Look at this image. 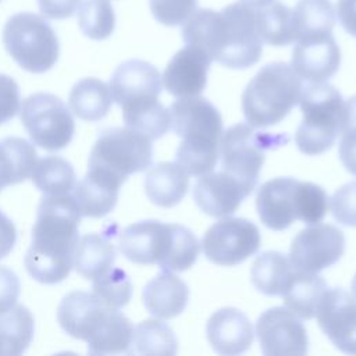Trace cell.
<instances>
[{"instance_id":"obj_45","label":"cell","mask_w":356,"mask_h":356,"mask_svg":"<svg viewBox=\"0 0 356 356\" xmlns=\"http://www.w3.org/2000/svg\"><path fill=\"white\" fill-rule=\"evenodd\" d=\"M17 241L14 222L0 210V260L10 254Z\"/></svg>"},{"instance_id":"obj_44","label":"cell","mask_w":356,"mask_h":356,"mask_svg":"<svg viewBox=\"0 0 356 356\" xmlns=\"http://www.w3.org/2000/svg\"><path fill=\"white\" fill-rule=\"evenodd\" d=\"M338 154L345 168L356 175V128H348L341 134Z\"/></svg>"},{"instance_id":"obj_35","label":"cell","mask_w":356,"mask_h":356,"mask_svg":"<svg viewBox=\"0 0 356 356\" xmlns=\"http://www.w3.org/2000/svg\"><path fill=\"white\" fill-rule=\"evenodd\" d=\"M256 29L263 43L271 46L291 44L295 42L292 10L280 1L257 8Z\"/></svg>"},{"instance_id":"obj_10","label":"cell","mask_w":356,"mask_h":356,"mask_svg":"<svg viewBox=\"0 0 356 356\" xmlns=\"http://www.w3.org/2000/svg\"><path fill=\"white\" fill-rule=\"evenodd\" d=\"M152 159L150 139L127 127H114L100 132L89 154V167H100L127 179L150 167Z\"/></svg>"},{"instance_id":"obj_23","label":"cell","mask_w":356,"mask_h":356,"mask_svg":"<svg viewBox=\"0 0 356 356\" xmlns=\"http://www.w3.org/2000/svg\"><path fill=\"white\" fill-rule=\"evenodd\" d=\"M189 289L185 281L170 270H163L143 288V305L150 314L168 320L181 314L188 303Z\"/></svg>"},{"instance_id":"obj_42","label":"cell","mask_w":356,"mask_h":356,"mask_svg":"<svg viewBox=\"0 0 356 356\" xmlns=\"http://www.w3.org/2000/svg\"><path fill=\"white\" fill-rule=\"evenodd\" d=\"M21 284L17 274L6 266H0V313L15 306Z\"/></svg>"},{"instance_id":"obj_17","label":"cell","mask_w":356,"mask_h":356,"mask_svg":"<svg viewBox=\"0 0 356 356\" xmlns=\"http://www.w3.org/2000/svg\"><path fill=\"white\" fill-rule=\"evenodd\" d=\"M249 195L250 192L224 170L200 175L193 186V199L197 207L216 218L234 214Z\"/></svg>"},{"instance_id":"obj_37","label":"cell","mask_w":356,"mask_h":356,"mask_svg":"<svg viewBox=\"0 0 356 356\" xmlns=\"http://www.w3.org/2000/svg\"><path fill=\"white\" fill-rule=\"evenodd\" d=\"M92 281L93 293L97 295L108 307L121 309L131 300L132 284L124 270L111 267L108 271Z\"/></svg>"},{"instance_id":"obj_28","label":"cell","mask_w":356,"mask_h":356,"mask_svg":"<svg viewBox=\"0 0 356 356\" xmlns=\"http://www.w3.org/2000/svg\"><path fill=\"white\" fill-rule=\"evenodd\" d=\"M68 104L78 118L99 121L107 115L113 104L110 86L97 78H83L72 86Z\"/></svg>"},{"instance_id":"obj_33","label":"cell","mask_w":356,"mask_h":356,"mask_svg":"<svg viewBox=\"0 0 356 356\" xmlns=\"http://www.w3.org/2000/svg\"><path fill=\"white\" fill-rule=\"evenodd\" d=\"M295 42L314 35L331 33L335 11L330 0H298L292 10Z\"/></svg>"},{"instance_id":"obj_15","label":"cell","mask_w":356,"mask_h":356,"mask_svg":"<svg viewBox=\"0 0 356 356\" xmlns=\"http://www.w3.org/2000/svg\"><path fill=\"white\" fill-rule=\"evenodd\" d=\"M317 323L325 337L343 353L356 355V299L341 288L327 289Z\"/></svg>"},{"instance_id":"obj_40","label":"cell","mask_w":356,"mask_h":356,"mask_svg":"<svg viewBox=\"0 0 356 356\" xmlns=\"http://www.w3.org/2000/svg\"><path fill=\"white\" fill-rule=\"evenodd\" d=\"M334 218L346 227H356V181L348 182L335 191L330 199Z\"/></svg>"},{"instance_id":"obj_2","label":"cell","mask_w":356,"mask_h":356,"mask_svg":"<svg viewBox=\"0 0 356 356\" xmlns=\"http://www.w3.org/2000/svg\"><path fill=\"white\" fill-rule=\"evenodd\" d=\"M81 213L71 195H44L32 228V243L25 254L28 274L42 284L64 281L75 261Z\"/></svg>"},{"instance_id":"obj_22","label":"cell","mask_w":356,"mask_h":356,"mask_svg":"<svg viewBox=\"0 0 356 356\" xmlns=\"http://www.w3.org/2000/svg\"><path fill=\"white\" fill-rule=\"evenodd\" d=\"M206 335L211 348L227 356L243 353L253 342V328L248 316L235 307L214 312L207 321Z\"/></svg>"},{"instance_id":"obj_36","label":"cell","mask_w":356,"mask_h":356,"mask_svg":"<svg viewBox=\"0 0 356 356\" xmlns=\"http://www.w3.org/2000/svg\"><path fill=\"white\" fill-rule=\"evenodd\" d=\"M78 25L89 39H107L115 26L113 6L108 0H83L78 8Z\"/></svg>"},{"instance_id":"obj_6","label":"cell","mask_w":356,"mask_h":356,"mask_svg":"<svg viewBox=\"0 0 356 356\" xmlns=\"http://www.w3.org/2000/svg\"><path fill=\"white\" fill-rule=\"evenodd\" d=\"M302 81L291 65L270 63L246 85L242 110L249 125L263 128L282 121L299 103Z\"/></svg>"},{"instance_id":"obj_13","label":"cell","mask_w":356,"mask_h":356,"mask_svg":"<svg viewBox=\"0 0 356 356\" xmlns=\"http://www.w3.org/2000/svg\"><path fill=\"white\" fill-rule=\"evenodd\" d=\"M345 252L343 232L331 224H310L299 231L289 249L295 270L318 273L335 264Z\"/></svg>"},{"instance_id":"obj_11","label":"cell","mask_w":356,"mask_h":356,"mask_svg":"<svg viewBox=\"0 0 356 356\" xmlns=\"http://www.w3.org/2000/svg\"><path fill=\"white\" fill-rule=\"evenodd\" d=\"M21 122L32 142L49 152L64 149L72 140L75 122L64 102L51 93L28 96L19 110Z\"/></svg>"},{"instance_id":"obj_47","label":"cell","mask_w":356,"mask_h":356,"mask_svg":"<svg viewBox=\"0 0 356 356\" xmlns=\"http://www.w3.org/2000/svg\"><path fill=\"white\" fill-rule=\"evenodd\" d=\"M348 128H356V96H353L348 102H345L342 132Z\"/></svg>"},{"instance_id":"obj_24","label":"cell","mask_w":356,"mask_h":356,"mask_svg":"<svg viewBox=\"0 0 356 356\" xmlns=\"http://www.w3.org/2000/svg\"><path fill=\"white\" fill-rule=\"evenodd\" d=\"M189 174L175 161H163L153 165L145 178L147 197L160 207L178 204L188 192Z\"/></svg>"},{"instance_id":"obj_43","label":"cell","mask_w":356,"mask_h":356,"mask_svg":"<svg viewBox=\"0 0 356 356\" xmlns=\"http://www.w3.org/2000/svg\"><path fill=\"white\" fill-rule=\"evenodd\" d=\"M42 17L49 19L70 18L79 7L81 0H38Z\"/></svg>"},{"instance_id":"obj_48","label":"cell","mask_w":356,"mask_h":356,"mask_svg":"<svg viewBox=\"0 0 356 356\" xmlns=\"http://www.w3.org/2000/svg\"><path fill=\"white\" fill-rule=\"evenodd\" d=\"M241 1L245 3L246 6L252 7V8L257 10V8H261V7H264V6L271 4L274 0H241Z\"/></svg>"},{"instance_id":"obj_39","label":"cell","mask_w":356,"mask_h":356,"mask_svg":"<svg viewBox=\"0 0 356 356\" xmlns=\"http://www.w3.org/2000/svg\"><path fill=\"white\" fill-rule=\"evenodd\" d=\"M197 0H149L156 21L167 26L181 25L195 11Z\"/></svg>"},{"instance_id":"obj_32","label":"cell","mask_w":356,"mask_h":356,"mask_svg":"<svg viewBox=\"0 0 356 356\" xmlns=\"http://www.w3.org/2000/svg\"><path fill=\"white\" fill-rule=\"evenodd\" d=\"M31 178L39 191L53 196L70 195L76 185L72 164L60 156H46L38 160Z\"/></svg>"},{"instance_id":"obj_41","label":"cell","mask_w":356,"mask_h":356,"mask_svg":"<svg viewBox=\"0 0 356 356\" xmlns=\"http://www.w3.org/2000/svg\"><path fill=\"white\" fill-rule=\"evenodd\" d=\"M19 110V88L17 82L0 74V125L10 121Z\"/></svg>"},{"instance_id":"obj_27","label":"cell","mask_w":356,"mask_h":356,"mask_svg":"<svg viewBox=\"0 0 356 356\" xmlns=\"http://www.w3.org/2000/svg\"><path fill=\"white\" fill-rule=\"evenodd\" d=\"M38 161L33 145L18 136L0 140V191L24 182L31 177Z\"/></svg>"},{"instance_id":"obj_18","label":"cell","mask_w":356,"mask_h":356,"mask_svg":"<svg viewBox=\"0 0 356 356\" xmlns=\"http://www.w3.org/2000/svg\"><path fill=\"white\" fill-rule=\"evenodd\" d=\"M210 63L203 50L186 44L167 64L161 76L164 88L175 97L199 96L206 88Z\"/></svg>"},{"instance_id":"obj_12","label":"cell","mask_w":356,"mask_h":356,"mask_svg":"<svg viewBox=\"0 0 356 356\" xmlns=\"http://www.w3.org/2000/svg\"><path fill=\"white\" fill-rule=\"evenodd\" d=\"M260 231L249 220L228 218L213 224L203 235L204 256L220 266H236L260 248Z\"/></svg>"},{"instance_id":"obj_46","label":"cell","mask_w":356,"mask_h":356,"mask_svg":"<svg viewBox=\"0 0 356 356\" xmlns=\"http://www.w3.org/2000/svg\"><path fill=\"white\" fill-rule=\"evenodd\" d=\"M337 14L343 29L356 38V0H338Z\"/></svg>"},{"instance_id":"obj_29","label":"cell","mask_w":356,"mask_h":356,"mask_svg":"<svg viewBox=\"0 0 356 356\" xmlns=\"http://www.w3.org/2000/svg\"><path fill=\"white\" fill-rule=\"evenodd\" d=\"M115 260V246L108 236L102 234L83 235L75 250L74 266L79 275L86 280H95L96 277L108 271Z\"/></svg>"},{"instance_id":"obj_34","label":"cell","mask_w":356,"mask_h":356,"mask_svg":"<svg viewBox=\"0 0 356 356\" xmlns=\"http://www.w3.org/2000/svg\"><path fill=\"white\" fill-rule=\"evenodd\" d=\"M178 350V341L172 330L163 321L145 320L134 327L128 353L147 356H172Z\"/></svg>"},{"instance_id":"obj_26","label":"cell","mask_w":356,"mask_h":356,"mask_svg":"<svg viewBox=\"0 0 356 356\" xmlns=\"http://www.w3.org/2000/svg\"><path fill=\"white\" fill-rule=\"evenodd\" d=\"M125 127L139 132L152 142L160 139L171 127V114L159 97H149L121 106Z\"/></svg>"},{"instance_id":"obj_50","label":"cell","mask_w":356,"mask_h":356,"mask_svg":"<svg viewBox=\"0 0 356 356\" xmlns=\"http://www.w3.org/2000/svg\"><path fill=\"white\" fill-rule=\"evenodd\" d=\"M0 1H1V0H0Z\"/></svg>"},{"instance_id":"obj_20","label":"cell","mask_w":356,"mask_h":356,"mask_svg":"<svg viewBox=\"0 0 356 356\" xmlns=\"http://www.w3.org/2000/svg\"><path fill=\"white\" fill-rule=\"evenodd\" d=\"M125 179L99 167H89L82 181L76 182L72 197L83 217H103L117 204L118 192Z\"/></svg>"},{"instance_id":"obj_8","label":"cell","mask_w":356,"mask_h":356,"mask_svg":"<svg viewBox=\"0 0 356 356\" xmlns=\"http://www.w3.org/2000/svg\"><path fill=\"white\" fill-rule=\"evenodd\" d=\"M3 44L21 68L33 74L49 71L60 54L58 39L51 25L44 17L26 11L7 19Z\"/></svg>"},{"instance_id":"obj_5","label":"cell","mask_w":356,"mask_h":356,"mask_svg":"<svg viewBox=\"0 0 356 356\" xmlns=\"http://www.w3.org/2000/svg\"><path fill=\"white\" fill-rule=\"evenodd\" d=\"M121 253L136 264H157L163 270L185 271L193 266L200 245L195 234L181 224L145 220L118 235Z\"/></svg>"},{"instance_id":"obj_30","label":"cell","mask_w":356,"mask_h":356,"mask_svg":"<svg viewBox=\"0 0 356 356\" xmlns=\"http://www.w3.org/2000/svg\"><path fill=\"white\" fill-rule=\"evenodd\" d=\"M293 271L295 268L292 267L289 257L280 252L268 250L263 252L253 261L250 280L259 292L275 296L282 295Z\"/></svg>"},{"instance_id":"obj_7","label":"cell","mask_w":356,"mask_h":356,"mask_svg":"<svg viewBox=\"0 0 356 356\" xmlns=\"http://www.w3.org/2000/svg\"><path fill=\"white\" fill-rule=\"evenodd\" d=\"M303 120L295 134L298 149L309 156L331 149L342 132L345 102L338 89L325 82H310L300 93Z\"/></svg>"},{"instance_id":"obj_9","label":"cell","mask_w":356,"mask_h":356,"mask_svg":"<svg viewBox=\"0 0 356 356\" xmlns=\"http://www.w3.org/2000/svg\"><path fill=\"white\" fill-rule=\"evenodd\" d=\"M281 135L257 132L249 124H235L221 134L220 156L222 170L253 192L266 159V150L280 145Z\"/></svg>"},{"instance_id":"obj_49","label":"cell","mask_w":356,"mask_h":356,"mask_svg":"<svg viewBox=\"0 0 356 356\" xmlns=\"http://www.w3.org/2000/svg\"><path fill=\"white\" fill-rule=\"evenodd\" d=\"M352 293H353V298L356 299V274H355V277L352 280Z\"/></svg>"},{"instance_id":"obj_31","label":"cell","mask_w":356,"mask_h":356,"mask_svg":"<svg viewBox=\"0 0 356 356\" xmlns=\"http://www.w3.org/2000/svg\"><path fill=\"white\" fill-rule=\"evenodd\" d=\"M33 316L22 305L0 313V355H21L32 342Z\"/></svg>"},{"instance_id":"obj_21","label":"cell","mask_w":356,"mask_h":356,"mask_svg":"<svg viewBox=\"0 0 356 356\" xmlns=\"http://www.w3.org/2000/svg\"><path fill=\"white\" fill-rule=\"evenodd\" d=\"M296 184L295 178L278 177L259 188L256 209L270 229L282 231L296 220Z\"/></svg>"},{"instance_id":"obj_38","label":"cell","mask_w":356,"mask_h":356,"mask_svg":"<svg viewBox=\"0 0 356 356\" xmlns=\"http://www.w3.org/2000/svg\"><path fill=\"white\" fill-rule=\"evenodd\" d=\"M330 207L327 192L313 182L299 181L296 184V220L306 224H317L325 217Z\"/></svg>"},{"instance_id":"obj_3","label":"cell","mask_w":356,"mask_h":356,"mask_svg":"<svg viewBox=\"0 0 356 356\" xmlns=\"http://www.w3.org/2000/svg\"><path fill=\"white\" fill-rule=\"evenodd\" d=\"M60 327L72 338L86 341L92 355H115L129 350L134 325L120 312L108 307L93 292L74 291L57 309Z\"/></svg>"},{"instance_id":"obj_19","label":"cell","mask_w":356,"mask_h":356,"mask_svg":"<svg viewBox=\"0 0 356 356\" xmlns=\"http://www.w3.org/2000/svg\"><path fill=\"white\" fill-rule=\"evenodd\" d=\"M161 83V75L153 64L143 60H128L113 72L110 90L113 100L124 106L149 97H159Z\"/></svg>"},{"instance_id":"obj_16","label":"cell","mask_w":356,"mask_h":356,"mask_svg":"<svg viewBox=\"0 0 356 356\" xmlns=\"http://www.w3.org/2000/svg\"><path fill=\"white\" fill-rule=\"evenodd\" d=\"M341 50L332 33L314 35L296 40L292 51V70L307 82H324L339 68Z\"/></svg>"},{"instance_id":"obj_1","label":"cell","mask_w":356,"mask_h":356,"mask_svg":"<svg viewBox=\"0 0 356 356\" xmlns=\"http://www.w3.org/2000/svg\"><path fill=\"white\" fill-rule=\"evenodd\" d=\"M182 39L228 68H248L261 56L256 10L242 1L221 11L195 10L184 22Z\"/></svg>"},{"instance_id":"obj_25","label":"cell","mask_w":356,"mask_h":356,"mask_svg":"<svg viewBox=\"0 0 356 356\" xmlns=\"http://www.w3.org/2000/svg\"><path fill=\"white\" fill-rule=\"evenodd\" d=\"M327 289L325 281L317 273L295 270L281 296L289 310L300 318L310 320L316 317Z\"/></svg>"},{"instance_id":"obj_4","label":"cell","mask_w":356,"mask_h":356,"mask_svg":"<svg viewBox=\"0 0 356 356\" xmlns=\"http://www.w3.org/2000/svg\"><path fill=\"white\" fill-rule=\"evenodd\" d=\"M171 125L182 139L177 149V163L189 174L210 172L220 156L222 118L207 99L181 97L170 106Z\"/></svg>"},{"instance_id":"obj_14","label":"cell","mask_w":356,"mask_h":356,"mask_svg":"<svg viewBox=\"0 0 356 356\" xmlns=\"http://www.w3.org/2000/svg\"><path fill=\"white\" fill-rule=\"evenodd\" d=\"M256 335L267 356L307 353V331L299 316L288 307L277 306L263 312L256 323Z\"/></svg>"}]
</instances>
